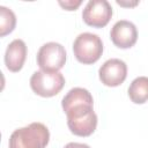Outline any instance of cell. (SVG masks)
I'll use <instances>...</instances> for the list:
<instances>
[{
	"label": "cell",
	"instance_id": "1",
	"mask_svg": "<svg viewBox=\"0 0 148 148\" xmlns=\"http://www.w3.org/2000/svg\"><path fill=\"white\" fill-rule=\"evenodd\" d=\"M61 106L67 117L69 131L77 136L91 135L97 126L91 94L80 87L71 89L62 98Z\"/></svg>",
	"mask_w": 148,
	"mask_h": 148
},
{
	"label": "cell",
	"instance_id": "2",
	"mask_svg": "<svg viewBox=\"0 0 148 148\" xmlns=\"http://www.w3.org/2000/svg\"><path fill=\"white\" fill-rule=\"evenodd\" d=\"M50 132L42 123H31L15 130L9 138V148H45Z\"/></svg>",
	"mask_w": 148,
	"mask_h": 148
},
{
	"label": "cell",
	"instance_id": "3",
	"mask_svg": "<svg viewBox=\"0 0 148 148\" xmlns=\"http://www.w3.org/2000/svg\"><path fill=\"white\" fill-rule=\"evenodd\" d=\"M73 52L79 62L91 65L96 62L103 53L102 39L91 32L80 34L73 43Z\"/></svg>",
	"mask_w": 148,
	"mask_h": 148
},
{
	"label": "cell",
	"instance_id": "4",
	"mask_svg": "<svg viewBox=\"0 0 148 148\" xmlns=\"http://www.w3.org/2000/svg\"><path fill=\"white\" fill-rule=\"evenodd\" d=\"M65 86V77L59 72L37 71L30 77L32 91L42 97H52L60 92Z\"/></svg>",
	"mask_w": 148,
	"mask_h": 148
},
{
	"label": "cell",
	"instance_id": "5",
	"mask_svg": "<svg viewBox=\"0 0 148 148\" xmlns=\"http://www.w3.org/2000/svg\"><path fill=\"white\" fill-rule=\"evenodd\" d=\"M66 62L65 47L56 42H49L40 46L37 53V65L40 71L58 72Z\"/></svg>",
	"mask_w": 148,
	"mask_h": 148
},
{
	"label": "cell",
	"instance_id": "6",
	"mask_svg": "<svg viewBox=\"0 0 148 148\" xmlns=\"http://www.w3.org/2000/svg\"><path fill=\"white\" fill-rule=\"evenodd\" d=\"M112 17V7L106 0H90L82 12L83 22L92 28L105 27Z\"/></svg>",
	"mask_w": 148,
	"mask_h": 148
},
{
	"label": "cell",
	"instance_id": "7",
	"mask_svg": "<svg viewBox=\"0 0 148 148\" xmlns=\"http://www.w3.org/2000/svg\"><path fill=\"white\" fill-rule=\"evenodd\" d=\"M98 74L104 86L117 87L125 81L127 76V66L120 59H109L101 66Z\"/></svg>",
	"mask_w": 148,
	"mask_h": 148
},
{
	"label": "cell",
	"instance_id": "8",
	"mask_svg": "<svg viewBox=\"0 0 148 148\" xmlns=\"http://www.w3.org/2000/svg\"><path fill=\"white\" fill-rule=\"evenodd\" d=\"M110 38L112 43L120 49L132 47L138 39L136 27L126 20H120L116 22L110 31Z\"/></svg>",
	"mask_w": 148,
	"mask_h": 148
},
{
	"label": "cell",
	"instance_id": "9",
	"mask_svg": "<svg viewBox=\"0 0 148 148\" xmlns=\"http://www.w3.org/2000/svg\"><path fill=\"white\" fill-rule=\"evenodd\" d=\"M27 58V45L22 39H14L7 46L5 64L10 72H18L23 67Z\"/></svg>",
	"mask_w": 148,
	"mask_h": 148
},
{
	"label": "cell",
	"instance_id": "10",
	"mask_svg": "<svg viewBox=\"0 0 148 148\" xmlns=\"http://www.w3.org/2000/svg\"><path fill=\"white\" fill-rule=\"evenodd\" d=\"M128 96L135 104H143L148 101V77L139 76L128 87Z\"/></svg>",
	"mask_w": 148,
	"mask_h": 148
},
{
	"label": "cell",
	"instance_id": "11",
	"mask_svg": "<svg viewBox=\"0 0 148 148\" xmlns=\"http://www.w3.org/2000/svg\"><path fill=\"white\" fill-rule=\"evenodd\" d=\"M16 25V16L14 12L5 6H0V36L5 37L10 34Z\"/></svg>",
	"mask_w": 148,
	"mask_h": 148
},
{
	"label": "cell",
	"instance_id": "12",
	"mask_svg": "<svg viewBox=\"0 0 148 148\" xmlns=\"http://www.w3.org/2000/svg\"><path fill=\"white\" fill-rule=\"evenodd\" d=\"M59 5H60L62 8H65L66 10H75V9L81 5V1H80V0H79V1H65V2L59 1Z\"/></svg>",
	"mask_w": 148,
	"mask_h": 148
},
{
	"label": "cell",
	"instance_id": "13",
	"mask_svg": "<svg viewBox=\"0 0 148 148\" xmlns=\"http://www.w3.org/2000/svg\"><path fill=\"white\" fill-rule=\"evenodd\" d=\"M64 148H90L86 143H79V142H69Z\"/></svg>",
	"mask_w": 148,
	"mask_h": 148
}]
</instances>
